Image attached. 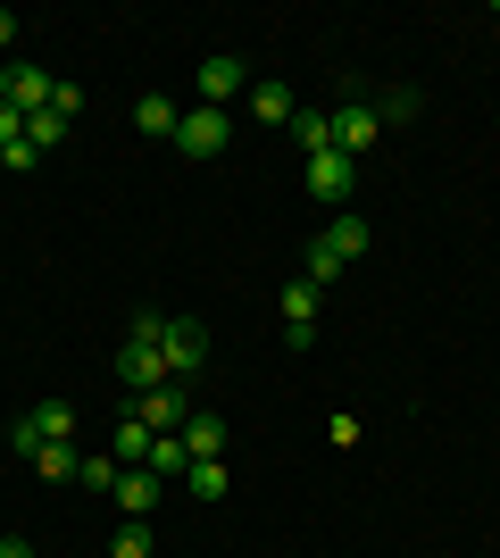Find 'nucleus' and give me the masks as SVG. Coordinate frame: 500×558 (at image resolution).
<instances>
[{"label": "nucleus", "instance_id": "1", "mask_svg": "<svg viewBox=\"0 0 500 558\" xmlns=\"http://www.w3.org/2000/svg\"><path fill=\"white\" fill-rule=\"evenodd\" d=\"M118 384H125V392L175 384V375H167V359H159V308H143V317H134V333H125V350H118Z\"/></svg>", "mask_w": 500, "mask_h": 558}, {"label": "nucleus", "instance_id": "2", "mask_svg": "<svg viewBox=\"0 0 500 558\" xmlns=\"http://www.w3.org/2000/svg\"><path fill=\"white\" fill-rule=\"evenodd\" d=\"M376 142H383L376 100H367V93H342V100H333V150H342V159H367Z\"/></svg>", "mask_w": 500, "mask_h": 558}, {"label": "nucleus", "instance_id": "3", "mask_svg": "<svg viewBox=\"0 0 500 558\" xmlns=\"http://www.w3.org/2000/svg\"><path fill=\"white\" fill-rule=\"evenodd\" d=\"M159 359H167L175 384L200 375V367H209V326H200V317H159Z\"/></svg>", "mask_w": 500, "mask_h": 558}, {"label": "nucleus", "instance_id": "4", "mask_svg": "<svg viewBox=\"0 0 500 558\" xmlns=\"http://www.w3.org/2000/svg\"><path fill=\"white\" fill-rule=\"evenodd\" d=\"M68 434H75V409H68V400H34V409H25V417L9 425V442H17V459H34L42 442H68Z\"/></svg>", "mask_w": 500, "mask_h": 558}, {"label": "nucleus", "instance_id": "5", "mask_svg": "<svg viewBox=\"0 0 500 558\" xmlns=\"http://www.w3.org/2000/svg\"><path fill=\"white\" fill-rule=\"evenodd\" d=\"M301 184H309V201H317V209H351L358 159H342V150H317V159L301 167Z\"/></svg>", "mask_w": 500, "mask_h": 558}, {"label": "nucleus", "instance_id": "6", "mask_svg": "<svg viewBox=\"0 0 500 558\" xmlns=\"http://www.w3.org/2000/svg\"><path fill=\"white\" fill-rule=\"evenodd\" d=\"M225 142H234L225 109H184V117H175V150H184V159H217Z\"/></svg>", "mask_w": 500, "mask_h": 558}, {"label": "nucleus", "instance_id": "7", "mask_svg": "<svg viewBox=\"0 0 500 558\" xmlns=\"http://www.w3.org/2000/svg\"><path fill=\"white\" fill-rule=\"evenodd\" d=\"M50 93H59V75L34 68V59H17V68L0 75V100H9L17 117H42V109H50Z\"/></svg>", "mask_w": 500, "mask_h": 558}, {"label": "nucleus", "instance_id": "8", "mask_svg": "<svg viewBox=\"0 0 500 558\" xmlns=\"http://www.w3.org/2000/svg\"><path fill=\"white\" fill-rule=\"evenodd\" d=\"M125 417H143L150 434H184V384H150V392H125Z\"/></svg>", "mask_w": 500, "mask_h": 558}, {"label": "nucleus", "instance_id": "9", "mask_svg": "<svg viewBox=\"0 0 500 558\" xmlns=\"http://www.w3.org/2000/svg\"><path fill=\"white\" fill-rule=\"evenodd\" d=\"M251 84V68H242L234 50H217V59H200V75H192V93H200V109H225V100Z\"/></svg>", "mask_w": 500, "mask_h": 558}, {"label": "nucleus", "instance_id": "10", "mask_svg": "<svg viewBox=\"0 0 500 558\" xmlns=\"http://www.w3.org/2000/svg\"><path fill=\"white\" fill-rule=\"evenodd\" d=\"M159 475H150V466H118V509L125 517H150V509H159Z\"/></svg>", "mask_w": 500, "mask_h": 558}, {"label": "nucleus", "instance_id": "11", "mask_svg": "<svg viewBox=\"0 0 500 558\" xmlns=\"http://www.w3.org/2000/svg\"><path fill=\"white\" fill-rule=\"evenodd\" d=\"M225 442H234V425H225V417H184V450H192V459H225Z\"/></svg>", "mask_w": 500, "mask_h": 558}, {"label": "nucleus", "instance_id": "12", "mask_svg": "<svg viewBox=\"0 0 500 558\" xmlns=\"http://www.w3.org/2000/svg\"><path fill=\"white\" fill-rule=\"evenodd\" d=\"M150 475H159V484H184V466H192V450H184V434H150Z\"/></svg>", "mask_w": 500, "mask_h": 558}, {"label": "nucleus", "instance_id": "13", "mask_svg": "<svg viewBox=\"0 0 500 558\" xmlns=\"http://www.w3.org/2000/svg\"><path fill=\"white\" fill-rule=\"evenodd\" d=\"M292 134H301V150H333V109H309V100H301V109H292Z\"/></svg>", "mask_w": 500, "mask_h": 558}, {"label": "nucleus", "instance_id": "14", "mask_svg": "<svg viewBox=\"0 0 500 558\" xmlns=\"http://www.w3.org/2000/svg\"><path fill=\"white\" fill-rule=\"evenodd\" d=\"M317 233H326L342 258H367V217H358V209H333V226H317Z\"/></svg>", "mask_w": 500, "mask_h": 558}, {"label": "nucleus", "instance_id": "15", "mask_svg": "<svg viewBox=\"0 0 500 558\" xmlns=\"http://www.w3.org/2000/svg\"><path fill=\"white\" fill-rule=\"evenodd\" d=\"M75 466H84L75 442H42V450H34V475H42V484H75Z\"/></svg>", "mask_w": 500, "mask_h": 558}, {"label": "nucleus", "instance_id": "16", "mask_svg": "<svg viewBox=\"0 0 500 558\" xmlns=\"http://www.w3.org/2000/svg\"><path fill=\"white\" fill-rule=\"evenodd\" d=\"M342 267H351V258L333 251L326 233H309V258H301V276H309V283H317V292H326V283H333V276H342Z\"/></svg>", "mask_w": 500, "mask_h": 558}, {"label": "nucleus", "instance_id": "17", "mask_svg": "<svg viewBox=\"0 0 500 558\" xmlns=\"http://www.w3.org/2000/svg\"><path fill=\"white\" fill-rule=\"evenodd\" d=\"M292 84H251V117H267V125H292Z\"/></svg>", "mask_w": 500, "mask_h": 558}, {"label": "nucleus", "instance_id": "18", "mask_svg": "<svg viewBox=\"0 0 500 558\" xmlns=\"http://www.w3.org/2000/svg\"><path fill=\"white\" fill-rule=\"evenodd\" d=\"M175 117H184V109H175L167 93H143V100H134V125H143V134H167V142H175Z\"/></svg>", "mask_w": 500, "mask_h": 558}, {"label": "nucleus", "instance_id": "19", "mask_svg": "<svg viewBox=\"0 0 500 558\" xmlns=\"http://www.w3.org/2000/svg\"><path fill=\"white\" fill-rule=\"evenodd\" d=\"M276 301H284V326H317V283L309 276H292Z\"/></svg>", "mask_w": 500, "mask_h": 558}, {"label": "nucleus", "instance_id": "20", "mask_svg": "<svg viewBox=\"0 0 500 558\" xmlns=\"http://www.w3.org/2000/svg\"><path fill=\"white\" fill-rule=\"evenodd\" d=\"M184 492H192V500H225V459H192L184 466Z\"/></svg>", "mask_w": 500, "mask_h": 558}, {"label": "nucleus", "instance_id": "21", "mask_svg": "<svg viewBox=\"0 0 500 558\" xmlns=\"http://www.w3.org/2000/svg\"><path fill=\"white\" fill-rule=\"evenodd\" d=\"M150 459V425L143 417H118V466H143Z\"/></svg>", "mask_w": 500, "mask_h": 558}, {"label": "nucleus", "instance_id": "22", "mask_svg": "<svg viewBox=\"0 0 500 558\" xmlns=\"http://www.w3.org/2000/svg\"><path fill=\"white\" fill-rule=\"evenodd\" d=\"M25 142H34V150H42V159H50V150H59V142H68V117H59V109H42V117H25Z\"/></svg>", "mask_w": 500, "mask_h": 558}, {"label": "nucleus", "instance_id": "23", "mask_svg": "<svg viewBox=\"0 0 500 558\" xmlns=\"http://www.w3.org/2000/svg\"><path fill=\"white\" fill-rule=\"evenodd\" d=\"M109 558H150V517H125L118 542H109Z\"/></svg>", "mask_w": 500, "mask_h": 558}, {"label": "nucleus", "instance_id": "24", "mask_svg": "<svg viewBox=\"0 0 500 558\" xmlns=\"http://www.w3.org/2000/svg\"><path fill=\"white\" fill-rule=\"evenodd\" d=\"M417 109H426V100L408 93V84H392V93L376 100V117H392V125H408V117H417Z\"/></svg>", "mask_w": 500, "mask_h": 558}, {"label": "nucleus", "instance_id": "25", "mask_svg": "<svg viewBox=\"0 0 500 558\" xmlns=\"http://www.w3.org/2000/svg\"><path fill=\"white\" fill-rule=\"evenodd\" d=\"M75 484H93V492H118V459H84V466H75Z\"/></svg>", "mask_w": 500, "mask_h": 558}, {"label": "nucleus", "instance_id": "26", "mask_svg": "<svg viewBox=\"0 0 500 558\" xmlns=\"http://www.w3.org/2000/svg\"><path fill=\"white\" fill-rule=\"evenodd\" d=\"M326 442H333V450H351V442H358V417H351V409H342V417H326Z\"/></svg>", "mask_w": 500, "mask_h": 558}, {"label": "nucleus", "instance_id": "27", "mask_svg": "<svg viewBox=\"0 0 500 558\" xmlns=\"http://www.w3.org/2000/svg\"><path fill=\"white\" fill-rule=\"evenodd\" d=\"M17 142H25V117L9 109V100H0V150H17Z\"/></svg>", "mask_w": 500, "mask_h": 558}, {"label": "nucleus", "instance_id": "28", "mask_svg": "<svg viewBox=\"0 0 500 558\" xmlns=\"http://www.w3.org/2000/svg\"><path fill=\"white\" fill-rule=\"evenodd\" d=\"M0 558H34V542H25V534H9V542H0Z\"/></svg>", "mask_w": 500, "mask_h": 558}, {"label": "nucleus", "instance_id": "29", "mask_svg": "<svg viewBox=\"0 0 500 558\" xmlns=\"http://www.w3.org/2000/svg\"><path fill=\"white\" fill-rule=\"evenodd\" d=\"M9 43H17V17H9V9H0V50H9Z\"/></svg>", "mask_w": 500, "mask_h": 558}]
</instances>
